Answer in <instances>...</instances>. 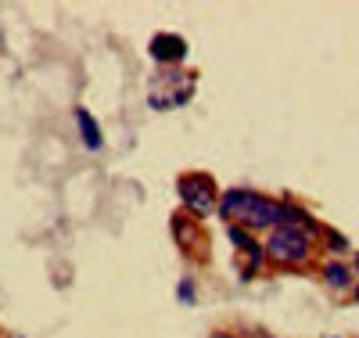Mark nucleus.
Masks as SVG:
<instances>
[{"label":"nucleus","instance_id":"nucleus-1","mask_svg":"<svg viewBox=\"0 0 359 338\" xmlns=\"http://www.w3.org/2000/svg\"><path fill=\"white\" fill-rule=\"evenodd\" d=\"M216 212L223 220H230V227H245V230H273V227H280V202L266 198L259 191H248V188L223 191Z\"/></svg>","mask_w":359,"mask_h":338},{"label":"nucleus","instance_id":"nucleus-2","mask_svg":"<svg viewBox=\"0 0 359 338\" xmlns=\"http://www.w3.org/2000/svg\"><path fill=\"white\" fill-rule=\"evenodd\" d=\"M262 249H266V259L277 266H306L313 259V234L298 227H273Z\"/></svg>","mask_w":359,"mask_h":338},{"label":"nucleus","instance_id":"nucleus-3","mask_svg":"<svg viewBox=\"0 0 359 338\" xmlns=\"http://www.w3.org/2000/svg\"><path fill=\"white\" fill-rule=\"evenodd\" d=\"M180 191V202H184L187 212H194V216H208L216 205H219V191H216V180L208 173H184L176 183Z\"/></svg>","mask_w":359,"mask_h":338},{"label":"nucleus","instance_id":"nucleus-4","mask_svg":"<svg viewBox=\"0 0 359 338\" xmlns=\"http://www.w3.org/2000/svg\"><path fill=\"white\" fill-rule=\"evenodd\" d=\"M226 238L237 245V252L245 256V281L255 278L259 266H262V259H266V249L252 238V230H245V227H226Z\"/></svg>","mask_w":359,"mask_h":338},{"label":"nucleus","instance_id":"nucleus-5","mask_svg":"<svg viewBox=\"0 0 359 338\" xmlns=\"http://www.w3.org/2000/svg\"><path fill=\"white\" fill-rule=\"evenodd\" d=\"M151 58L158 61V65L172 69V65H180V61L187 58V40L180 33H158L151 40Z\"/></svg>","mask_w":359,"mask_h":338},{"label":"nucleus","instance_id":"nucleus-6","mask_svg":"<svg viewBox=\"0 0 359 338\" xmlns=\"http://www.w3.org/2000/svg\"><path fill=\"white\" fill-rule=\"evenodd\" d=\"M280 227H298V230H306V234H320L323 227L309 216V212L302 205H294V202H280Z\"/></svg>","mask_w":359,"mask_h":338},{"label":"nucleus","instance_id":"nucleus-7","mask_svg":"<svg viewBox=\"0 0 359 338\" xmlns=\"http://www.w3.org/2000/svg\"><path fill=\"white\" fill-rule=\"evenodd\" d=\"M76 122H79V134H83V144L90 151H101V126H97V119L90 115L86 108H76Z\"/></svg>","mask_w":359,"mask_h":338},{"label":"nucleus","instance_id":"nucleus-8","mask_svg":"<svg viewBox=\"0 0 359 338\" xmlns=\"http://www.w3.org/2000/svg\"><path fill=\"white\" fill-rule=\"evenodd\" d=\"M323 281H327V288H338V292H352V270L345 266V263H327L323 266Z\"/></svg>","mask_w":359,"mask_h":338},{"label":"nucleus","instance_id":"nucleus-9","mask_svg":"<svg viewBox=\"0 0 359 338\" xmlns=\"http://www.w3.org/2000/svg\"><path fill=\"white\" fill-rule=\"evenodd\" d=\"M320 234L327 238V245H331V252H345V249H348V238H345V234H338V230H331V227H323Z\"/></svg>","mask_w":359,"mask_h":338},{"label":"nucleus","instance_id":"nucleus-10","mask_svg":"<svg viewBox=\"0 0 359 338\" xmlns=\"http://www.w3.org/2000/svg\"><path fill=\"white\" fill-rule=\"evenodd\" d=\"M180 302H187V306H194V299H198V288L191 285V281H180Z\"/></svg>","mask_w":359,"mask_h":338},{"label":"nucleus","instance_id":"nucleus-11","mask_svg":"<svg viewBox=\"0 0 359 338\" xmlns=\"http://www.w3.org/2000/svg\"><path fill=\"white\" fill-rule=\"evenodd\" d=\"M208 338H237V334H230V331H216V334H208Z\"/></svg>","mask_w":359,"mask_h":338},{"label":"nucleus","instance_id":"nucleus-12","mask_svg":"<svg viewBox=\"0 0 359 338\" xmlns=\"http://www.w3.org/2000/svg\"><path fill=\"white\" fill-rule=\"evenodd\" d=\"M252 338H273V334H266V331H255V334H252Z\"/></svg>","mask_w":359,"mask_h":338},{"label":"nucleus","instance_id":"nucleus-13","mask_svg":"<svg viewBox=\"0 0 359 338\" xmlns=\"http://www.w3.org/2000/svg\"><path fill=\"white\" fill-rule=\"evenodd\" d=\"M352 302H355V306H359V288H352Z\"/></svg>","mask_w":359,"mask_h":338},{"label":"nucleus","instance_id":"nucleus-14","mask_svg":"<svg viewBox=\"0 0 359 338\" xmlns=\"http://www.w3.org/2000/svg\"><path fill=\"white\" fill-rule=\"evenodd\" d=\"M355 273H359V256H355Z\"/></svg>","mask_w":359,"mask_h":338}]
</instances>
